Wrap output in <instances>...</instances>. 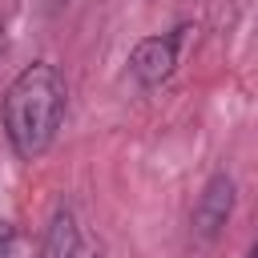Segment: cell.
<instances>
[{"mask_svg": "<svg viewBox=\"0 0 258 258\" xmlns=\"http://www.w3.org/2000/svg\"><path fill=\"white\" fill-rule=\"evenodd\" d=\"M0 258H44L40 254V242H32L28 234H8L4 242H0Z\"/></svg>", "mask_w": 258, "mask_h": 258, "instance_id": "5b68a950", "label": "cell"}, {"mask_svg": "<svg viewBox=\"0 0 258 258\" xmlns=\"http://www.w3.org/2000/svg\"><path fill=\"white\" fill-rule=\"evenodd\" d=\"M64 101H69V85L52 60H36L12 77L4 93V133L20 161L40 157L56 141V129L64 121Z\"/></svg>", "mask_w": 258, "mask_h": 258, "instance_id": "6da1fadb", "label": "cell"}, {"mask_svg": "<svg viewBox=\"0 0 258 258\" xmlns=\"http://www.w3.org/2000/svg\"><path fill=\"white\" fill-rule=\"evenodd\" d=\"M185 32L189 28H177L169 36H145V40H137L133 52H129V73L141 85H149V89L161 85V81H169V73L177 64V44H181Z\"/></svg>", "mask_w": 258, "mask_h": 258, "instance_id": "3957f363", "label": "cell"}, {"mask_svg": "<svg viewBox=\"0 0 258 258\" xmlns=\"http://www.w3.org/2000/svg\"><path fill=\"white\" fill-rule=\"evenodd\" d=\"M69 258H105V246H101V242H81V238H77V246L69 250Z\"/></svg>", "mask_w": 258, "mask_h": 258, "instance_id": "8992f818", "label": "cell"}, {"mask_svg": "<svg viewBox=\"0 0 258 258\" xmlns=\"http://www.w3.org/2000/svg\"><path fill=\"white\" fill-rule=\"evenodd\" d=\"M230 214H234V177H230V173H214V177L206 181L198 206H194V218H189L194 238H198V242H214V238L226 230Z\"/></svg>", "mask_w": 258, "mask_h": 258, "instance_id": "7a4b0ae2", "label": "cell"}, {"mask_svg": "<svg viewBox=\"0 0 258 258\" xmlns=\"http://www.w3.org/2000/svg\"><path fill=\"white\" fill-rule=\"evenodd\" d=\"M77 246V218L69 206H60L52 214V226H48V238L40 242V254L44 258H69V250Z\"/></svg>", "mask_w": 258, "mask_h": 258, "instance_id": "277c9868", "label": "cell"}, {"mask_svg": "<svg viewBox=\"0 0 258 258\" xmlns=\"http://www.w3.org/2000/svg\"><path fill=\"white\" fill-rule=\"evenodd\" d=\"M52 4H56V8H60V4H69V0H52Z\"/></svg>", "mask_w": 258, "mask_h": 258, "instance_id": "9c48e42d", "label": "cell"}, {"mask_svg": "<svg viewBox=\"0 0 258 258\" xmlns=\"http://www.w3.org/2000/svg\"><path fill=\"white\" fill-rule=\"evenodd\" d=\"M246 258H258V250H254V246H250V250H246Z\"/></svg>", "mask_w": 258, "mask_h": 258, "instance_id": "ba28073f", "label": "cell"}, {"mask_svg": "<svg viewBox=\"0 0 258 258\" xmlns=\"http://www.w3.org/2000/svg\"><path fill=\"white\" fill-rule=\"evenodd\" d=\"M8 234H12V226H8V222H0V242H4Z\"/></svg>", "mask_w": 258, "mask_h": 258, "instance_id": "52a82bcc", "label": "cell"}]
</instances>
